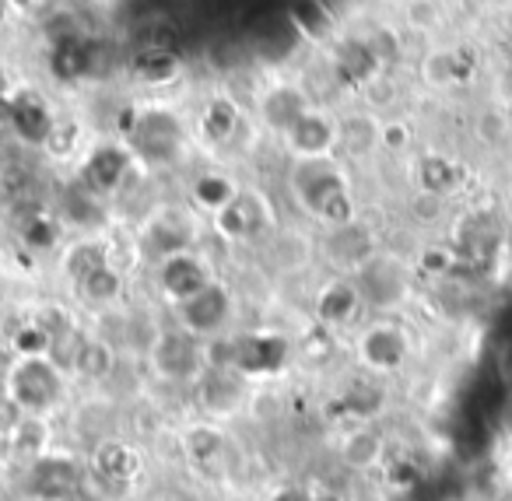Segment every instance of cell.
I'll return each instance as SVG.
<instances>
[{"instance_id": "obj_33", "label": "cell", "mask_w": 512, "mask_h": 501, "mask_svg": "<svg viewBox=\"0 0 512 501\" xmlns=\"http://www.w3.org/2000/svg\"><path fill=\"white\" fill-rule=\"evenodd\" d=\"M11 358H50L53 354V337L36 316H29L25 323H18L8 337Z\"/></svg>"}, {"instance_id": "obj_2", "label": "cell", "mask_w": 512, "mask_h": 501, "mask_svg": "<svg viewBox=\"0 0 512 501\" xmlns=\"http://www.w3.org/2000/svg\"><path fill=\"white\" fill-rule=\"evenodd\" d=\"M0 396L22 414L50 417L67 403V372L53 358H11L0 372Z\"/></svg>"}, {"instance_id": "obj_43", "label": "cell", "mask_w": 512, "mask_h": 501, "mask_svg": "<svg viewBox=\"0 0 512 501\" xmlns=\"http://www.w3.org/2000/svg\"><path fill=\"white\" fill-rule=\"evenodd\" d=\"M477 137H481L484 144H498L505 137V116L495 113V109L481 113L477 116Z\"/></svg>"}, {"instance_id": "obj_23", "label": "cell", "mask_w": 512, "mask_h": 501, "mask_svg": "<svg viewBox=\"0 0 512 501\" xmlns=\"http://www.w3.org/2000/svg\"><path fill=\"white\" fill-rule=\"evenodd\" d=\"M179 445H183V456L200 470H211V466H221L228 459V431L214 421L190 424L179 435Z\"/></svg>"}, {"instance_id": "obj_45", "label": "cell", "mask_w": 512, "mask_h": 501, "mask_svg": "<svg viewBox=\"0 0 512 501\" xmlns=\"http://www.w3.org/2000/svg\"><path fill=\"white\" fill-rule=\"evenodd\" d=\"M18 200H22V190H18V183L11 176H4V172H0V211H4V207H15Z\"/></svg>"}, {"instance_id": "obj_36", "label": "cell", "mask_w": 512, "mask_h": 501, "mask_svg": "<svg viewBox=\"0 0 512 501\" xmlns=\"http://www.w3.org/2000/svg\"><path fill=\"white\" fill-rule=\"evenodd\" d=\"M407 214H411L414 225H439L442 218L449 214V200L446 197H435V193H421L414 190L411 204H407Z\"/></svg>"}, {"instance_id": "obj_29", "label": "cell", "mask_w": 512, "mask_h": 501, "mask_svg": "<svg viewBox=\"0 0 512 501\" xmlns=\"http://www.w3.org/2000/svg\"><path fill=\"white\" fill-rule=\"evenodd\" d=\"M414 176H418V190L421 193H435V197H456L463 190V169L460 162H453L449 155L439 151H425L414 165Z\"/></svg>"}, {"instance_id": "obj_18", "label": "cell", "mask_w": 512, "mask_h": 501, "mask_svg": "<svg viewBox=\"0 0 512 501\" xmlns=\"http://www.w3.org/2000/svg\"><path fill=\"white\" fill-rule=\"evenodd\" d=\"M57 123H60V116L53 113V106L39 92H32V88H18V92H11L8 130H15L18 141L32 144V148H46V141L53 137Z\"/></svg>"}, {"instance_id": "obj_14", "label": "cell", "mask_w": 512, "mask_h": 501, "mask_svg": "<svg viewBox=\"0 0 512 501\" xmlns=\"http://www.w3.org/2000/svg\"><path fill=\"white\" fill-rule=\"evenodd\" d=\"M193 214L197 211L151 214V218L141 225V256H148L151 263H158L172 253H183V249H197V221H193Z\"/></svg>"}, {"instance_id": "obj_49", "label": "cell", "mask_w": 512, "mask_h": 501, "mask_svg": "<svg viewBox=\"0 0 512 501\" xmlns=\"http://www.w3.org/2000/svg\"><path fill=\"white\" fill-rule=\"evenodd\" d=\"M0 15H4V0H0Z\"/></svg>"}, {"instance_id": "obj_15", "label": "cell", "mask_w": 512, "mask_h": 501, "mask_svg": "<svg viewBox=\"0 0 512 501\" xmlns=\"http://www.w3.org/2000/svg\"><path fill=\"white\" fill-rule=\"evenodd\" d=\"M88 477L92 480H106V484H120L130 487L141 480L144 473V456L137 445H130L127 438L120 435H106L92 445L88 452Z\"/></svg>"}, {"instance_id": "obj_39", "label": "cell", "mask_w": 512, "mask_h": 501, "mask_svg": "<svg viewBox=\"0 0 512 501\" xmlns=\"http://www.w3.org/2000/svg\"><path fill=\"white\" fill-rule=\"evenodd\" d=\"M383 466H386V480H390L393 487H400V491H411L421 480V463L411 456H390Z\"/></svg>"}, {"instance_id": "obj_9", "label": "cell", "mask_w": 512, "mask_h": 501, "mask_svg": "<svg viewBox=\"0 0 512 501\" xmlns=\"http://www.w3.org/2000/svg\"><path fill=\"white\" fill-rule=\"evenodd\" d=\"M214 277L218 274L200 249H183V253H172L155 263V288L169 309H179L193 295H200Z\"/></svg>"}, {"instance_id": "obj_17", "label": "cell", "mask_w": 512, "mask_h": 501, "mask_svg": "<svg viewBox=\"0 0 512 501\" xmlns=\"http://www.w3.org/2000/svg\"><path fill=\"white\" fill-rule=\"evenodd\" d=\"M358 291L365 298V309L379 312V316H390L397 305H404L407 298V277L400 274L397 263L383 260V256H372L362 270H358Z\"/></svg>"}, {"instance_id": "obj_31", "label": "cell", "mask_w": 512, "mask_h": 501, "mask_svg": "<svg viewBox=\"0 0 512 501\" xmlns=\"http://www.w3.org/2000/svg\"><path fill=\"white\" fill-rule=\"evenodd\" d=\"M418 74L428 88L442 92V88H453L456 81H463V64L456 50H428L418 64Z\"/></svg>"}, {"instance_id": "obj_1", "label": "cell", "mask_w": 512, "mask_h": 501, "mask_svg": "<svg viewBox=\"0 0 512 501\" xmlns=\"http://www.w3.org/2000/svg\"><path fill=\"white\" fill-rule=\"evenodd\" d=\"M288 197L299 204L302 214L320 221L330 232L358 225V204H355V193H351V176L341 158L292 162V169H288Z\"/></svg>"}, {"instance_id": "obj_20", "label": "cell", "mask_w": 512, "mask_h": 501, "mask_svg": "<svg viewBox=\"0 0 512 501\" xmlns=\"http://www.w3.org/2000/svg\"><path fill=\"white\" fill-rule=\"evenodd\" d=\"M239 127H242V109H239V102L225 92L211 95V99L200 106L197 123H193L197 141H204L207 148H221V144H228L235 134H239Z\"/></svg>"}, {"instance_id": "obj_13", "label": "cell", "mask_w": 512, "mask_h": 501, "mask_svg": "<svg viewBox=\"0 0 512 501\" xmlns=\"http://www.w3.org/2000/svg\"><path fill=\"white\" fill-rule=\"evenodd\" d=\"M334 456L351 473H369L390 459V435L376 421H351L334 442Z\"/></svg>"}, {"instance_id": "obj_38", "label": "cell", "mask_w": 512, "mask_h": 501, "mask_svg": "<svg viewBox=\"0 0 512 501\" xmlns=\"http://www.w3.org/2000/svg\"><path fill=\"white\" fill-rule=\"evenodd\" d=\"M456 267V253L449 246H425L418 253V270L428 277H449Z\"/></svg>"}, {"instance_id": "obj_48", "label": "cell", "mask_w": 512, "mask_h": 501, "mask_svg": "<svg viewBox=\"0 0 512 501\" xmlns=\"http://www.w3.org/2000/svg\"><path fill=\"white\" fill-rule=\"evenodd\" d=\"M505 484H509V494H512V470H509V477H505Z\"/></svg>"}, {"instance_id": "obj_12", "label": "cell", "mask_w": 512, "mask_h": 501, "mask_svg": "<svg viewBox=\"0 0 512 501\" xmlns=\"http://www.w3.org/2000/svg\"><path fill=\"white\" fill-rule=\"evenodd\" d=\"M313 106L316 102H313V95L306 92V85L285 78V81H271L267 88L256 92L253 113H256V123L281 141Z\"/></svg>"}, {"instance_id": "obj_27", "label": "cell", "mask_w": 512, "mask_h": 501, "mask_svg": "<svg viewBox=\"0 0 512 501\" xmlns=\"http://www.w3.org/2000/svg\"><path fill=\"white\" fill-rule=\"evenodd\" d=\"M113 372H116V347L109 344L106 337H99V333L85 330L67 375H71V379H81V382H106Z\"/></svg>"}, {"instance_id": "obj_3", "label": "cell", "mask_w": 512, "mask_h": 501, "mask_svg": "<svg viewBox=\"0 0 512 501\" xmlns=\"http://www.w3.org/2000/svg\"><path fill=\"white\" fill-rule=\"evenodd\" d=\"M190 130H186L183 116L169 106H134L123 123V144L130 155L144 165H172L183 158Z\"/></svg>"}, {"instance_id": "obj_35", "label": "cell", "mask_w": 512, "mask_h": 501, "mask_svg": "<svg viewBox=\"0 0 512 501\" xmlns=\"http://www.w3.org/2000/svg\"><path fill=\"white\" fill-rule=\"evenodd\" d=\"M400 18L411 32H421V36H432L446 25V11H442L439 0H404L400 4Z\"/></svg>"}, {"instance_id": "obj_4", "label": "cell", "mask_w": 512, "mask_h": 501, "mask_svg": "<svg viewBox=\"0 0 512 501\" xmlns=\"http://www.w3.org/2000/svg\"><path fill=\"white\" fill-rule=\"evenodd\" d=\"M355 365L369 379H393L404 372L407 358H411V333L404 323H397L393 316H376L355 333Z\"/></svg>"}, {"instance_id": "obj_5", "label": "cell", "mask_w": 512, "mask_h": 501, "mask_svg": "<svg viewBox=\"0 0 512 501\" xmlns=\"http://www.w3.org/2000/svg\"><path fill=\"white\" fill-rule=\"evenodd\" d=\"M88 463L71 449L53 445L50 452H43L39 459L25 463L22 473V498L29 501H67L71 494H78L81 487H88Z\"/></svg>"}, {"instance_id": "obj_10", "label": "cell", "mask_w": 512, "mask_h": 501, "mask_svg": "<svg viewBox=\"0 0 512 501\" xmlns=\"http://www.w3.org/2000/svg\"><path fill=\"white\" fill-rule=\"evenodd\" d=\"M249 386L239 372L232 368H214L207 365L204 372L193 382V400H197V410L204 414V421H232L235 414H242L249 403Z\"/></svg>"}, {"instance_id": "obj_6", "label": "cell", "mask_w": 512, "mask_h": 501, "mask_svg": "<svg viewBox=\"0 0 512 501\" xmlns=\"http://www.w3.org/2000/svg\"><path fill=\"white\" fill-rule=\"evenodd\" d=\"M172 316H176L179 330H186L200 344H207V340H218L232 333L235 319H239V298H235L232 284L214 277L200 295H193L190 302L172 309Z\"/></svg>"}, {"instance_id": "obj_28", "label": "cell", "mask_w": 512, "mask_h": 501, "mask_svg": "<svg viewBox=\"0 0 512 501\" xmlns=\"http://www.w3.org/2000/svg\"><path fill=\"white\" fill-rule=\"evenodd\" d=\"M71 288H74V298H78L85 309H109V305L120 302L123 291H127V274H123V267H116V263H106V267L92 270V274H85L81 281H74Z\"/></svg>"}, {"instance_id": "obj_16", "label": "cell", "mask_w": 512, "mask_h": 501, "mask_svg": "<svg viewBox=\"0 0 512 501\" xmlns=\"http://www.w3.org/2000/svg\"><path fill=\"white\" fill-rule=\"evenodd\" d=\"M365 309V298L358 291V281L351 274H337L327 284H320L313 295V319L323 330H344Z\"/></svg>"}, {"instance_id": "obj_7", "label": "cell", "mask_w": 512, "mask_h": 501, "mask_svg": "<svg viewBox=\"0 0 512 501\" xmlns=\"http://www.w3.org/2000/svg\"><path fill=\"white\" fill-rule=\"evenodd\" d=\"M148 368L155 379L172 382V386H193L197 375L207 368L204 344L197 337H190L186 330H179L176 323L158 330L148 340Z\"/></svg>"}, {"instance_id": "obj_40", "label": "cell", "mask_w": 512, "mask_h": 501, "mask_svg": "<svg viewBox=\"0 0 512 501\" xmlns=\"http://www.w3.org/2000/svg\"><path fill=\"white\" fill-rule=\"evenodd\" d=\"M78 148H81V127H78L74 120H60V123H57V130H53V137L46 141V148H43V151L67 158V155H74Z\"/></svg>"}, {"instance_id": "obj_8", "label": "cell", "mask_w": 512, "mask_h": 501, "mask_svg": "<svg viewBox=\"0 0 512 501\" xmlns=\"http://www.w3.org/2000/svg\"><path fill=\"white\" fill-rule=\"evenodd\" d=\"M137 165V158L130 155V148L116 137L109 141H95L92 148L81 151V165H78V183L88 193H95L99 200H109L123 190L130 169Z\"/></svg>"}, {"instance_id": "obj_46", "label": "cell", "mask_w": 512, "mask_h": 501, "mask_svg": "<svg viewBox=\"0 0 512 501\" xmlns=\"http://www.w3.org/2000/svg\"><path fill=\"white\" fill-rule=\"evenodd\" d=\"M67 501H102V498H99V494L88 491V487H81V491H78V494H71Z\"/></svg>"}, {"instance_id": "obj_37", "label": "cell", "mask_w": 512, "mask_h": 501, "mask_svg": "<svg viewBox=\"0 0 512 501\" xmlns=\"http://www.w3.org/2000/svg\"><path fill=\"white\" fill-rule=\"evenodd\" d=\"M414 144V130L407 120L400 116H390V120H379V148L390 151V155H404Z\"/></svg>"}, {"instance_id": "obj_34", "label": "cell", "mask_w": 512, "mask_h": 501, "mask_svg": "<svg viewBox=\"0 0 512 501\" xmlns=\"http://www.w3.org/2000/svg\"><path fill=\"white\" fill-rule=\"evenodd\" d=\"M379 148V120L372 113L341 116V151L344 155H369Z\"/></svg>"}, {"instance_id": "obj_25", "label": "cell", "mask_w": 512, "mask_h": 501, "mask_svg": "<svg viewBox=\"0 0 512 501\" xmlns=\"http://www.w3.org/2000/svg\"><path fill=\"white\" fill-rule=\"evenodd\" d=\"M288 25L313 46L337 43V15L327 8V0H295L288 8Z\"/></svg>"}, {"instance_id": "obj_32", "label": "cell", "mask_w": 512, "mask_h": 501, "mask_svg": "<svg viewBox=\"0 0 512 501\" xmlns=\"http://www.w3.org/2000/svg\"><path fill=\"white\" fill-rule=\"evenodd\" d=\"M22 242L32 253H53L64 249V225H60L57 211H36L22 225Z\"/></svg>"}, {"instance_id": "obj_21", "label": "cell", "mask_w": 512, "mask_h": 501, "mask_svg": "<svg viewBox=\"0 0 512 501\" xmlns=\"http://www.w3.org/2000/svg\"><path fill=\"white\" fill-rule=\"evenodd\" d=\"M186 193H190V211L204 214V218H214V214H221L225 207H232L235 200H239L242 186L235 183V176H228V172L207 169L190 179V190Z\"/></svg>"}, {"instance_id": "obj_22", "label": "cell", "mask_w": 512, "mask_h": 501, "mask_svg": "<svg viewBox=\"0 0 512 501\" xmlns=\"http://www.w3.org/2000/svg\"><path fill=\"white\" fill-rule=\"evenodd\" d=\"M106 263H116V249L106 235H78L71 246L60 249V274L67 277V284L81 281L92 270L106 267Z\"/></svg>"}, {"instance_id": "obj_30", "label": "cell", "mask_w": 512, "mask_h": 501, "mask_svg": "<svg viewBox=\"0 0 512 501\" xmlns=\"http://www.w3.org/2000/svg\"><path fill=\"white\" fill-rule=\"evenodd\" d=\"M130 74H134V81L144 88H165V85H172V81H179L183 64H179V57L169 46H148V50H141L130 60Z\"/></svg>"}, {"instance_id": "obj_26", "label": "cell", "mask_w": 512, "mask_h": 501, "mask_svg": "<svg viewBox=\"0 0 512 501\" xmlns=\"http://www.w3.org/2000/svg\"><path fill=\"white\" fill-rule=\"evenodd\" d=\"M57 218L64 228H78L81 235H99V228L106 225V200H99L81 183H74L57 204Z\"/></svg>"}, {"instance_id": "obj_24", "label": "cell", "mask_w": 512, "mask_h": 501, "mask_svg": "<svg viewBox=\"0 0 512 501\" xmlns=\"http://www.w3.org/2000/svg\"><path fill=\"white\" fill-rule=\"evenodd\" d=\"M8 459H18V463H32L39 459L43 452L53 449V428H50V417H32V414H22V421L8 431V435L0 438Z\"/></svg>"}, {"instance_id": "obj_11", "label": "cell", "mask_w": 512, "mask_h": 501, "mask_svg": "<svg viewBox=\"0 0 512 501\" xmlns=\"http://www.w3.org/2000/svg\"><path fill=\"white\" fill-rule=\"evenodd\" d=\"M281 144H285L292 162L337 158L341 155V116L323 106H313L285 137H281Z\"/></svg>"}, {"instance_id": "obj_42", "label": "cell", "mask_w": 512, "mask_h": 501, "mask_svg": "<svg viewBox=\"0 0 512 501\" xmlns=\"http://www.w3.org/2000/svg\"><path fill=\"white\" fill-rule=\"evenodd\" d=\"M362 95H365V106L369 109H386V106H393L397 102V88H393V81L390 78H372L369 85L362 88Z\"/></svg>"}, {"instance_id": "obj_41", "label": "cell", "mask_w": 512, "mask_h": 501, "mask_svg": "<svg viewBox=\"0 0 512 501\" xmlns=\"http://www.w3.org/2000/svg\"><path fill=\"white\" fill-rule=\"evenodd\" d=\"M264 501H323V494L306 480H285V484L271 487V494Z\"/></svg>"}, {"instance_id": "obj_47", "label": "cell", "mask_w": 512, "mask_h": 501, "mask_svg": "<svg viewBox=\"0 0 512 501\" xmlns=\"http://www.w3.org/2000/svg\"><path fill=\"white\" fill-rule=\"evenodd\" d=\"M505 221H509V228H512V193L505 197Z\"/></svg>"}, {"instance_id": "obj_50", "label": "cell", "mask_w": 512, "mask_h": 501, "mask_svg": "<svg viewBox=\"0 0 512 501\" xmlns=\"http://www.w3.org/2000/svg\"><path fill=\"white\" fill-rule=\"evenodd\" d=\"M18 501H29V498H18Z\"/></svg>"}, {"instance_id": "obj_44", "label": "cell", "mask_w": 512, "mask_h": 501, "mask_svg": "<svg viewBox=\"0 0 512 501\" xmlns=\"http://www.w3.org/2000/svg\"><path fill=\"white\" fill-rule=\"evenodd\" d=\"M18 421H22V410H18L15 403L8 400V396H0V438L8 435V431L15 428Z\"/></svg>"}, {"instance_id": "obj_19", "label": "cell", "mask_w": 512, "mask_h": 501, "mask_svg": "<svg viewBox=\"0 0 512 501\" xmlns=\"http://www.w3.org/2000/svg\"><path fill=\"white\" fill-rule=\"evenodd\" d=\"M267 221H271V207H267V200L260 197V193L242 190L232 207H225L221 214H214L211 225L225 242H249L260 228L267 225Z\"/></svg>"}]
</instances>
